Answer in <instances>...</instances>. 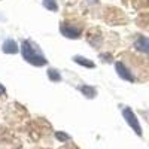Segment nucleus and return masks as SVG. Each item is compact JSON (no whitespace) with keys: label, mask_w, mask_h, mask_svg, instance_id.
Wrapping results in <instances>:
<instances>
[{"label":"nucleus","mask_w":149,"mask_h":149,"mask_svg":"<svg viewBox=\"0 0 149 149\" xmlns=\"http://www.w3.org/2000/svg\"><path fill=\"white\" fill-rule=\"evenodd\" d=\"M21 54H22V58L27 61V63L36 66V67H42L48 63V60L46 57L42 54L40 51V48L37 46L34 42L26 39V40H22L21 43Z\"/></svg>","instance_id":"f257e3e1"},{"label":"nucleus","mask_w":149,"mask_h":149,"mask_svg":"<svg viewBox=\"0 0 149 149\" xmlns=\"http://www.w3.org/2000/svg\"><path fill=\"white\" fill-rule=\"evenodd\" d=\"M122 116L124 119L127 121V124L133 128V131L137 134V136H142V127H140V122L137 119V116L134 115V112L130 109V107H124L122 109Z\"/></svg>","instance_id":"f03ea898"},{"label":"nucleus","mask_w":149,"mask_h":149,"mask_svg":"<svg viewBox=\"0 0 149 149\" xmlns=\"http://www.w3.org/2000/svg\"><path fill=\"white\" fill-rule=\"evenodd\" d=\"M60 31L67 39H79L82 34V29L79 26H72V24H66V22L61 24Z\"/></svg>","instance_id":"7ed1b4c3"},{"label":"nucleus","mask_w":149,"mask_h":149,"mask_svg":"<svg viewBox=\"0 0 149 149\" xmlns=\"http://www.w3.org/2000/svg\"><path fill=\"white\" fill-rule=\"evenodd\" d=\"M115 70H116L118 76H119L121 79L127 81V82H134V81H136L133 72L128 69V66L124 63V61H116V63H115Z\"/></svg>","instance_id":"20e7f679"},{"label":"nucleus","mask_w":149,"mask_h":149,"mask_svg":"<svg viewBox=\"0 0 149 149\" xmlns=\"http://www.w3.org/2000/svg\"><path fill=\"white\" fill-rule=\"evenodd\" d=\"M133 46L137 49L139 52L149 55V37H146V36H137V37H136V40H134V43H133Z\"/></svg>","instance_id":"39448f33"},{"label":"nucleus","mask_w":149,"mask_h":149,"mask_svg":"<svg viewBox=\"0 0 149 149\" xmlns=\"http://www.w3.org/2000/svg\"><path fill=\"white\" fill-rule=\"evenodd\" d=\"M2 49L5 54H17L18 52V45L14 39H6L2 45Z\"/></svg>","instance_id":"423d86ee"},{"label":"nucleus","mask_w":149,"mask_h":149,"mask_svg":"<svg viewBox=\"0 0 149 149\" xmlns=\"http://www.w3.org/2000/svg\"><path fill=\"white\" fill-rule=\"evenodd\" d=\"M73 61H74V63H78V64H81V66H84V67H88V69H94L95 67L93 60H88V58L81 57V55H74L73 57Z\"/></svg>","instance_id":"0eeeda50"},{"label":"nucleus","mask_w":149,"mask_h":149,"mask_svg":"<svg viewBox=\"0 0 149 149\" xmlns=\"http://www.w3.org/2000/svg\"><path fill=\"white\" fill-rule=\"evenodd\" d=\"M79 91H81L86 98H94V97L97 95V90L93 88V86H90V85H81V86H79Z\"/></svg>","instance_id":"6e6552de"},{"label":"nucleus","mask_w":149,"mask_h":149,"mask_svg":"<svg viewBox=\"0 0 149 149\" xmlns=\"http://www.w3.org/2000/svg\"><path fill=\"white\" fill-rule=\"evenodd\" d=\"M46 73H48L49 81H52V82H60V81H61V74H60L58 70H55V69H48Z\"/></svg>","instance_id":"1a4fd4ad"},{"label":"nucleus","mask_w":149,"mask_h":149,"mask_svg":"<svg viewBox=\"0 0 149 149\" xmlns=\"http://www.w3.org/2000/svg\"><path fill=\"white\" fill-rule=\"evenodd\" d=\"M43 6L48 9V10H51V12H57L58 10V5H57V0H43Z\"/></svg>","instance_id":"9d476101"},{"label":"nucleus","mask_w":149,"mask_h":149,"mask_svg":"<svg viewBox=\"0 0 149 149\" xmlns=\"http://www.w3.org/2000/svg\"><path fill=\"white\" fill-rule=\"evenodd\" d=\"M55 139H58L60 142H69L70 140V136L66 134V133H63V131H57L55 133Z\"/></svg>","instance_id":"9b49d317"},{"label":"nucleus","mask_w":149,"mask_h":149,"mask_svg":"<svg viewBox=\"0 0 149 149\" xmlns=\"http://www.w3.org/2000/svg\"><path fill=\"white\" fill-rule=\"evenodd\" d=\"M5 94H6V88L0 84V95H5Z\"/></svg>","instance_id":"f8f14e48"}]
</instances>
